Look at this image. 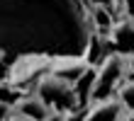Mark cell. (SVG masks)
<instances>
[{"mask_svg":"<svg viewBox=\"0 0 134 121\" xmlns=\"http://www.w3.org/2000/svg\"><path fill=\"white\" fill-rule=\"evenodd\" d=\"M90 39L88 0H0V58L85 56Z\"/></svg>","mask_w":134,"mask_h":121,"instance_id":"cell-1","label":"cell"},{"mask_svg":"<svg viewBox=\"0 0 134 121\" xmlns=\"http://www.w3.org/2000/svg\"><path fill=\"white\" fill-rule=\"evenodd\" d=\"M37 97L56 114H68V111H73L78 107L76 87L66 82V80L51 75V73L37 80Z\"/></svg>","mask_w":134,"mask_h":121,"instance_id":"cell-2","label":"cell"},{"mask_svg":"<svg viewBox=\"0 0 134 121\" xmlns=\"http://www.w3.org/2000/svg\"><path fill=\"white\" fill-rule=\"evenodd\" d=\"M127 56L122 53H107L102 63L95 70V78H93V85H90V99L98 102V99H105L110 97L117 87H120L122 78L127 75Z\"/></svg>","mask_w":134,"mask_h":121,"instance_id":"cell-3","label":"cell"},{"mask_svg":"<svg viewBox=\"0 0 134 121\" xmlns=\"http://www.w3.org/2000/svg\"><path fill=\"white\" fill-rule=\"evenodd\" d=\"M49 73L76 85L85 73H90V61L85 56H61V58H54L49 63Z\"/></svg>","mask_w":134,"mask_h":121,"instance_id":"cell-4","label":"cell"},{"mask_svg":"<svg viewBox=\"0 0 134 121\" xmlns=\"http://www.w3.org/2000/svg\"><path fill=\"white\" fill-rule=\"evenodd\" d=\"M110 44H112L115 53H122V56H132L134 53V20L132 17H122L112 24L110 29Z\"/></svg>","mask_w":134,"mask_h":121,"instance_id":"cell-5","label":"cell"},{"mask_svg":"<svg viewBox=\"0 0 134 121\" xmlns=\"http://www.w3.org/2000/svg\"><path fill=\"white\" fill-rule=\"evenodd\" d=\"M124 114V107L120 99H112V97H105V99H98L95 107L88 111L85 121H120Z\"/></svg>","mask_w":134,"mask_h":121,"instance_id":"cell-6","label":"cell"},{"mask_svg":"<svg viewBox=\"0 0 134 121\" xmlns=\"http://www.w3.org/2000/svg\"><path fill=\"white\" fill-rule=\"evenodd\" d=\"M12 109H15V114L27 116V119H32V121H49L51 119V109L46 107L37 94L34 97H22Z\"/></svg>","mask_w":134,"mask_h":121,"instance_id":"cell-7","label":"cell"},{"mask_svg":"<svg viewBox=\"0 0 134 121\" xmlns=\"http://www.w3.org/2000/svg\"><path fill=\"white\" fill-rule=\"evenodd\" d=\"M22 97H25V90H22V87H17L15 82H10V80H0V104L15 107Z\"/></svg>","mask_w":134,"mask_h":121,"instance_id":"cell-8","label":"cell"},{"mask_svg":"<svg viewBox=\"0 0 134 121\" xmlns=\"http://www.w3.org/2000/svg\"><path fill=\"white\" fill-rule=\"evenodd\" d=\"M117 97H120V102H122V107H124V109L134 111V80H129V82H124Z\"/></svg>","mask_w":134,"mask_h":121,"instance_id":"cell-9","label":"cell"},{"mask_svg":"<svg viewBox=\"0 0 134 121\" xmlns=\"http://www.w3.org/2000/svg\"><path fill=\"white\" fill-rule=\"evenodd\" d=\"M122 7H124V17L134 20V0H122Z\"/></svg>","mask_w":134,"mask_h":121,"instance_id":"cell-10","label":"cell"},{"mask_svg":"<svg viewBox=\"0 0 134 121\" xmlns=\"http://www.w3.org/2000/svg\"><path fill=\"white\" fill-rule=\"evenodd\" d=\"M88 3H90V5H100V7H110L115 0H88Z\"/></svg>","mask_w":134,"mask_h":121,"instance_id":"cell-11","label":"cell"},{"mask_svg":"<svg viewBox=\"0 0 134 121\" xmlns=\"http://www.w3.org/2000/svg\"><path fill=\"white\" fill-rule=\"evenodd\" d=\"M7 121H32V119H27V116H20V114H12Z\"/></svg>","mask_w":134,"mask_h":121,"instance_id":"cell-12","label":"cell"},{"mask_svg":"<svg viewBox=\"0 0 134 121\" xmlns=\"http://www.w3.org/2000/svg\"><path fill=\"white\" fill-rule=\"evenodd\" d=\"M127 68H129V70H134V53H132V56H127Z\"/></svg>","mask_w":134,"mask_h":121,"instance_id":"cell-13","label":"cell"},{"mask_svg":"<svg viewBox=\"0 0 134 121\" xmlns=\"http://www.w3.org/2000/svg\"><path fill=\"white\" fill-rule=\"evenodd\" d=\"M127 121H134V111H129V116H127Z\"/></svg>","mask_w":134,"mask_h":121,"instance_id":"cell-14","label":"cell"}]
</instances>
